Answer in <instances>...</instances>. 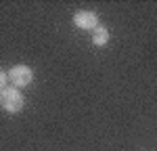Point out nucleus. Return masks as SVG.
<instances>
[{"label":"nucleus","instance_id":"nucleus-2","mask_svg":"<svg viewBox=\"0 0 157 151\" xmlns=\"http://www.w3.org/2000/svg\"><path fill=\"white\" fill-rule=\"evenodd\" d=\"M9 78L13 80L15 88H23V86H29L32 84L34 72L27 65H15V67H11V72H9Z\"/></svg>","mask_w":157,"mask_h":151},{"label":"nucleus","instance_id":"nucleus-5","mask_svg":"<svg viewBox=\"0 0 157 151\" xmlns=\"http://www.w3.org/2000/svg\"><path fill=\"white\" fill-rule=\"evenodd\" d=\"M6 78H9V74H4V72H0V90H4V84H6Z\"/></svg>","mask_w":157,"mask_h":151},{"label":"nucleus","instance_id":"nucleus-1","mask_svg":"<svg viewBox=\"0 0 157 151\" xmlns=\"http://www.w3.org/2000/svg\"><path fill=\"white\" fill-rule=\"evenodd\" d=\"M23 95L17 90V88H4V90H0V107L4 109V111L9 113H17L23 109Z\"/></svg>","mask_w":157,"mask_h":151},{"label":"nucleus","instance_id":"nucleus-4","mask_svg":"<svg viewBox=\"0 0 157 151\" xmlns=\"http://www.w3.org/2000/svg\"><path fill=\"white\" fill-rule=\"evenodd\" d=\"M92 42H94L97 46H105V44L109 42V29H107V27H101V25H98L97 29H94Z\"/></svg>","mask_w":157,"mask_h":151},{"label":"nucleus","instance_id":"nucleus-3","mask_svg":"<svg viewBox=\"0 0 157 151\" xmlns=\"http://www.w3.org/2000/svg\"><path fill=\"white\" fill-rule=\"evenodd\" d=\"M73 23L82 29H97L98 27V17L92 11H80L73 15Z\"/></svg>","mask_w":157,"mask_h":151}]
</instances>
